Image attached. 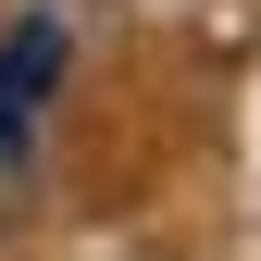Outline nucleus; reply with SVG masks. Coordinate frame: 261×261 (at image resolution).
<instances>
[{
    "mask_svg": "<svg viewBox=\"0 0 261 261\" xmlns=\"http://www.w3.org/2000/svg\"><path fill=\"white\" fill-rule=\"evenodd\" d=\"M50 75H62V25H13V38H0V112L50 100Z\"/></svg>",
    "mask_w": 261,
    "mask_h": 261,
    "instance_id": "nucleus-1",
    "label": "nucleus"
}]
</instances>
